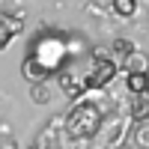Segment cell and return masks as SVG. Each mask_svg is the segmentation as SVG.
Returning a JSON list of instances; mask_svg holds the SVG:
<instances>
[{
    "mask_svg": "<svg viewBox=\"0 0 149 149\" xmlns=\"http://www.w3.org/2000/svg\"><path fill=\"white\" fill-rule=\"evenodd\" d=\"M104 125V116H102V107H98L93 98H81L78 104L69 110L66 116V131L72 140H93Z\"/></svg>",
    "mask_w": 149,
    "mask_h": 149,
    "instance_id": "1",
    "label": "cell"
},
{
    "mask_svg": "<svg viewBox=\"0 0 149 149\" xmlns=\"http://www.w3.org/2000/svg\"><path fill=\"white\" fill-rule=\"evenodd\" d=\"M63 57H66V45L63 39H57V36H39V39L33 42V51H30V60H36L42 69H48L51 74H57L63 69Z\"/></svg>",
    "mask_w": 149,
    "mask_h": 149,
    "instance_id": "2",
    "label": "cell"
},
{
    "mask_svg": "<svg viewBox=\"0 0 149 149\" xmlns=\"http://www.w3.org/2000/svg\"><path fill=\"white\" fill-rule=\"evenodd\" d=\"M116 72H119V66L113 63V57H107V54H93V60H90V66H86V72L81 74V84H84L86 93H93V90H104V86L116 78Z\"/></svg>",
    "mask_w": 149,
    "mask_h": 149,
    "instance_id": "3",
    "label": "cell"
},
{
    "mask_svg": "<svg viewBox=\"0 0 149 149\" xmlns=\"http://www.w3.org/2000/svg\"><path fill=\"white\" fill-rule=\"evenodd\" d=\"M21 33H24V21L9 12H0V51H6Z\"/></svg>",
    "mask_w": 149,
    "mask_h": 149,
    "instance_id": "4",
    "label": "cell"
},
{
    "mask_svg": "<svg viewBox=\"0 0 149 149\" xmlns=\"http://www.w3.org/2000/svg\"><path fill=\"white\" fill-rule=\"evenodd\" d=\"M57 84H60V90H63V95L74 98V102H81V98L86 95L84 84H81V78H78L74 72H66V69H60V72H57Z\"/></svg>",
    "mask_w": 149,
    "mask_h": 149,
    "instance_id": "5",
    "label": "cell"
},
{
    "mask_svg": "<svg viewBox=\"0 0 149 149\" xmlns=\"http://www.w3.org/2000/svg\"><path fill=\"white\" fill-rule=\"evenodd\" d=\"M125 90L131 95H146V90H149V72H128L125 74Z\"/></svg>",
    "mask_w": 149,
    "mask_h": 149,
    "instance_id": "6",
    "label": "cell"
},
{
    "mask_svg": "<svg viewBox=\"0 0 149 149\" xmlns=\"http://www.w3.org/2000/svg\"><path fill=\"white\" fill-rule=\"evenodd\" d=\"M110 51L119 54L122 60H125V57H131L134 51H137V45H134L131 39H113V42H110Z\"/></svg>",
    "mask_w": 149,
    "mask_h": 149,
    "instance_id": "7",
    "label": "cell"
},
{
    "mask_svg": "<svg viewBox=\"0 0 149 149\" xmlns=\"http://www.w3.org/2000/svg\"><path fill=\"white\" fill-rule=\"evenodd\" d=\"M146 95H131V119L134 122H143L146 119Z\"/></svg>",
    "mask_w": 149,
    "mask_h": 149,
    "instance_id": "8",
    "label": "cell"
},
{
    "mask_svg": "<svg viewBox=\"0 0 149 149\" xmlns=\"http://www.w3.org/2000/svg\"><path fill=\"white\" fill-rule=\"evenodd\" d=\"M30 98L36 104H48L51 102V86L48 84H36V86H30Z\"/></svg>",
    "mask_w": 149,
    "mask_h": 149,
    "instance_id": "9",
    "label": "cell"
},
{
    "mask_svg": "<svg viewBox=\"0 0 149 149\" xmlns=\"http://www.w3.org/2000/svg\"><path fill=\"white\" fill-rule=\"evenodd\" d=\"M113 12L119 18H131L137 12V0H113Z\"/></svg>",
    "mask_w": 149,
    "mask_h": 149,
    "instance_id": "10",
    "label": "cell"
},
{
    "mask_svg": "<svg viewBox=\"0 0 149 149\" xmlns=\"http://www.w3.org/2000/svg\"><path fill=\"white\" fill-rule=\"evenodd\" d=\"M134 143H137L140 149H146V146H149V125H146V119H143V122H137V131H134Z\"/></svg>",
    "mask_w": 149,
    "mask_h": 149,
    "instance_id": "11",
    "label": "cell"
}]
</instances>
